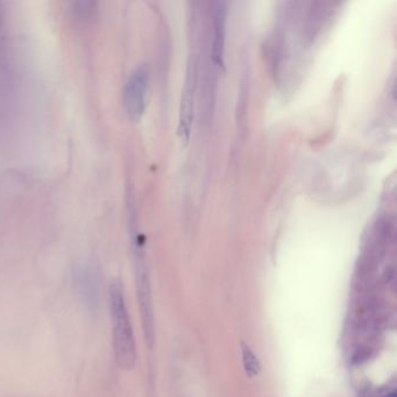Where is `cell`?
<instances>
[{"instance_id": "obj_3", "label": "cell", "mask_w": 397, "mask_h": 397, "mask_svg": "<svg viewBox=\"0 0 397 397\" xmlns=\"http://www.w3.org/2000/svg\"><path fill=\"white\" fill-rule=\"evenodd\" d=\"M148 83L149 69L146 63H142L131 72L124 89V105L133 120H139L144 115Z\"/></svg>"}, {"instance_id": "obj_4", "label": "cell", "mask_w": 397, "mask_h": 397, "mask_svg": "<svg viewBox=\"0 0 397 397\" xmlns=\"http://www.w3.org/2000/svg\"><path fill=\"white\" fill-rule=\"evenodd\" d=\"M196 63L189 66L187 79L182 90L180 103V118H178V135L184 144H188L191 134V126L194 120L195 96H196Z\"/></svg>"}, {"instance_id": "obj_5", "label": "cell", "mask_w": 397, "mask_h": 397, "mask_svg": "<svg viewBox=\"0 0 397 397\" xmlns=\"http://www.w3.org/2000/svg\"><path fill=\"white\" fill-rule=\"evenodd\" d=\"M226 5L223 1L217 4L214 16V39L211 48L212 62L218 69L225 67V41H226Z\"/></svg>"}, {"instance_id": "obj_1", "label": "cell", "mask_w": 397, "mask_h": 397, "mask_svg": "<svg viewBox=\"0 0 397 397\" xmlns=\"http://www.w3.org/2000/svg\"><path fill=\"white\" fill-rule=\"evenodd\" d=\"M112 318V338L115 361L122 369L131 371L137 364V345L126 306L122 283L115 280L108 288Z\"/></svg>"}, {"instance_id": "obj_2", "label": "cell", "mask_w": 397, "mask_h": 397, "mask_svg": "<svg viewBox=\"0 0 397 397\" xmlns=\"http://www.w3.org/2000/svg\"><path fill=\"white\" fill-rule=\"evenodd\" d=\"M133 254H134L135 286H137V296H138L144 342L147 344L148 348L151 350L155 344L154 308H153V297H151V281H149L147 263L144 255V238L140 234H137L133 238Z\"/></svg>"}, {"instance_id": "obj_6", "label": "cell", "mask_w": 397, "mask_h": 397, "mask_svg": "<svg viewBox=\"0 0 397 397\" xmlns=\"http://www.w3.org/2000/svg\"><path fill=\"white\" fill-rule=\"evenodd\" d=\"M241 352H243V369L248 378H255L261 372V364L260 361L256 358L255 355L253 353L248 345L243 343L241 344Z\"/></svg>"}]
</instances>
